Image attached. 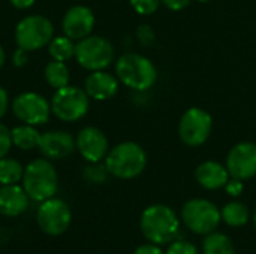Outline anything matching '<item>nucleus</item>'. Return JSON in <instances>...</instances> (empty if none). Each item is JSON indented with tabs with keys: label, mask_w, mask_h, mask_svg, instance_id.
Listing matches in <instances>:
<instances>
[{
	"label": "nucleus",
	"mask_w": 256,
	"mask_h": 254,
	"mask_svg": "<svg viewBox=\"0 0 256 254\" xmlns=\"http://www.w3.org/2000/svg\"><path fill=\"white\" fill-rule=\"evenodd\" d=\"M254 223H255V229H256V208H255V214H254Z\"/></svg>",
	"instance_id": "nucleus-37"
},
{
	"label": "nucleus",
	"mask_w": 256,
	"mask_h": 254,
	"mask_svg": "<svg viewBox=\"0 0 256 254\" xmlns=\"http://www.w3.org/2000/svg\"><path fill=\"white\" fill-rule=\"evenodd\" d=\"M9 1L16 9H28L34 4L36 0H9Z\"/></svg>",
	"instance_id": "nucleus-35"
},
{
	"label": "nucleus",
	"mask_w": 256,
	"mask_h": 254,
	"mask_svg": "<svg viewBox=\"0 0 256 254\" xmlns=\"http://www.w3.org/2000/svg\"><path fill=\"white\" fill-rule=\"evenodd\" d=\"M170 10H182L190 4V0H160Z\"/></svg>",
	"instance_id": "nucleus-33"
},
{
	"label": "nucleus",
	"mask_w": 256,
	"mask_h": 254,
	"mask_svg": "<svg viewBox=\"0 0 256 254\" xmlns=\"http://www.w3.org/2000/svg\"><path fill=\"white\" fill-rule=\"evenodd\" d=\"M195 178L202 189L219 190L226 186V183L230 181L231 177H230L226 166H224L214 160H207V162H202L196 168Z\"/></svg>",
	"instance_id": "nucleus-18"
},
{
	"label": "nucleus",
	"mask_w": 256,
	"mask_h": 254,
	"mask_svg": "<svg viewBox=\"0 0 256 254\" xmlns=\"http://www.w3.org/2000/svg\"><path fill=\"white\" fill-rule=\"evenodd\" d=\"M48 46V54L51 57V60H57V61H68L75 55V43L72 39H69L68 36H54Z\"/></svg>",
	"instance_id": "nucleus-23"
},
{
	"label": "nucleus",
	"mask_w": 256,
	"mask_h": 254,
	"mask_svg": "<svg viewBox=\"0 0 256 254\" xmlns=\"http://www.w3.org/2000/svg\"><path fill=\"white\" fill-rule=\"evenodd\" d=\"M8 108H9V96L6 93V90L0 85V120L6 114Z\"/></svg>",
	"instance_id": "nucleus-34"
},
{
	"label": "nucleus",
	"mask_w": 256,
	"mask_h": 254,
	"mask_svg": "<svg viewBox=\"0 0 256 254\" xmlns=\"http://www.w3.org/2000/svg\"><path fill=\"white\" fill-rule=\"evenodd\" d=\"M198 1H202L204 3V1H208V0H198Z\"/></svg>",
	"instance_id": "nucleus-38"
},
{
	"label": "nucleus",
	"mask_w": 256,
	"mask_h": 254,
	"mask_svg": "<svg viewBox=\"0 0 256 254\" xmlns=\"http://www.w3.org/2000/svg\"><path fill=\"white\" fill-rule=\"evenodd\" d=\"M140 229L148 243L165 246L176 241L177 234L180 232V220L168 205L156 204L142 211Z\"/></svg>",
	"instance_id": "nucleus-1"
},
{
	"label": "nucleus",
	"mask_w": 256,
	"mask_h": 254,
	"mask_svg": "<svg viewBox=\"0 0 256 254\" xmlns=\"http://www.w3.org/2000/svg\"><path fill=\"white\" fill-rule=\"evenodd\" d=\"M36 223L45 235L60 237L72 223L70 207L58 198H50L40 202L36 211Z\"/></svg>",
	"instance_id": "nucleus-9"
},
{
	"label": "nucleus",
	"mask_w": 256,
	"mask_h": 254,
	"mask_svg": "<svg viewBox=\"0 0 256 254\" xmlns=\"http://www.w3.org/2000/svg\"><path fill=\"white\" fill-rule=\"evenodd\" d=\"M130 6L134 7V10L140 15H152L154 13L159 6H160V0H129Z\"/></svg>",
	"instance_id": "nucleus-26"
},
{
	"label": "nucleus",
	"mask_w": 256,
	"mask_h": 254,
	"mask_svg": "<svg viewBox=\"0 0 256 254\" xmlns=\"http://www.w3.org/2000/svg\"><path fill=\"white\" fill-rule=\"evenodd\" d=\"M94 13L88 6L75 4L66 10L62 19V30L63 34L69 39L78 42L92 34L94 28Z\"/></svg>",
	"instance_id": "nucleus-14"
},
{
	"label": "nucleus",
	"mask_w": 256,
	"mask_h": 254,
	"mask_svg": "<svg viewBox=\"0 0 256 254\" xmlns=\"http://www.w3.org/2000/svg\"><path fill=\"white\" fill-rule=\"evenodd\" d=\"M38 150L48 160H62L69 157L76 150V142L69 132L50 130L40 133Z\"/></svg>",
	"instance_id": "nucleus-15"
},
{
	"label": "nucleus",
	"mask_w": 256,
	"mask_h": 254,
	"mask_svg": "<svg viewBox=\"0 0 256 254\" xmlns=\"http://www.w3.org/2000/svg\"><path fill=\"white\" fill-rule=\"evenodd\" d=\"M4 61H6V52H4V49H3V46L0 45V69L3 67V64H4Z\"/></svg>",
	"instance_id": "nucleus-36"
},
{
	"label": "nucleus",
	"mask_w": 256,
	"mask_h": 254,
	"mask_svg": "<svg viewBox=\"0 0 256 254\" xmlns=\"http://www.w3.org/2000/svg\"><path fill=\"white\" fill-rule=\"evenodd\" d=\"M10 136H12L14 147L22 151H30V150L38 148L39 141H40V133L38 132L36 126H30L24 123L20 126H15L10 130Z\"/></svg>",
	"instance_id": "nucleus-19"
},
{
	"label": "nucleus",
	"mask_w": 256,
	"mask_h": 254,
	"mask_svg": "<svg viewBox=\"0 0 256 254\" xmlns=\"http://www.w3.org/2000/svg\"><path fill=\"white\" fill-rule=\"evenodd\" d=\"M213 118L212 115L198 106L189 108L180 118L178 123V136L182 142L188 147L202 145L212 133Z\"/></svg>",
	"instance_id": "nucleus-10"
},
{
	"label": "nucleus",
	"mask_w": 256,
	"mask_h": 254,
	"mask_svg": "<svg viewBox=\"0 0 256 254\" xmlns=\"http://www.w3.org/2000/svg\"><path fill=\"white\" fill-rule=\"evenodd\" d=\"M136 37H138V40H140L142 45L148 46V45H152V43L154 42V31H153V28H152L150 25L142 24V25L138 27V30H136Z\"/></svg>",
	"instance_id": "nucleus-29"
},
{
	"label": "nucleus",
	"mask_w": 256,
	"mask_h": 254,
	"mask_svg": "<svg viewBox=\"0 0 256 254\" xmlns=\"http://www.w3.org/2000/svg\"><path fill=\"white\" fill-rule=\"evenodd\" d=\"M166 254H198V250L186 240H176L170 244Z\"/></svg>",
	"instance_id": "nucleus-27"
},
{
	"label": "nucleus",
	"mask_w": 256,
	"mask_h": 254,
	"mask_svg": "<svg viewBox=\"0 0 256 254\" xmlns=\"http://www.w3.org/2000/svg\"><path fill=\"white\" fill-rule=\"evenodd\" d=\"M116 75L122 84L135 91L150 90L158 79L154 64L136 52H126L118 57L116 61Z\"/></svg>",
	"instance_id": "nucleus-4"
},
{
	"label": "nucleus",
	"mask_w": 256,
	"mask_h": 254,
	"mask_svg": "<svg viewBox=\"0 0 256 254\" xmlns=\"http://www.w3.org/2000/svg\"><path fill=\"white\" fill-rule=\"evenodd\" d=\"M14 115L24 124L42 126L50 120L51 105L39 93L24 91L14 97L10 103Z\"/></svg>",
	"instance_id": "nucleus-11"
},
{
	"label": "nucleus",
	"mask_w": 256,
	"mask_h": 254,
	"mask_svg": "<svg viewBox=\"0 0 256 254\" xmlns=\"http://www.w3.org/2000/svg\"><path fill=\"white\" fill-rule=\"evenodd\" d=\"M204 254H236V247L231 238L220 232H212L206 235L202 241Z\"/></svg>",
	"instance_id": "nucleus-20"
},
{
	"label": "nucleus",
	"mask_w": 256,
	"mask_h": 254,
	"mask_svg": "<svg viewBox=\"0 0 256 254\" xmlns=\"http://www.w3.org/2000/svg\"><path fill=\"white\" fill-rule=\"evenodd\" d=\"M105 166L108 174L118 180H134L144 172L147 166V153L136 142H120L108 151Z\"/></svg>",
	"instance_id": "nucleus-2"
},
{
	"label": "nucleus",
	"mask_w": 256,
	"mask_h": 254,
	"mask_svg": "<svg viewBox=\"0 0 256 254\" xmlns=\"http://www.w3.org/2000/svg\"><path fill=\"white\" fill-rule=\"evenodd\" d=\"M84 91L90 99L99 102L112 99L118 91V78L105 70L90 72L84 81Z\"/></svg>",
	"instance_id": "nucleus-16"
},
{
	"label": "nucleus",
	"mask_w": 256,
	"mask_h": 254,
	"mask_svg": "<svg viewBox=\"0 0 256 254\" xmlns=\"http://www.w3.org/2000/svg\"><path fill=\"white\" fill-rule=\"evenodd\" d=\"M74 57L86 70H105L114 61V45L106 37L90 34L75 43Z\"/></svg>",
	"instance_id": "nucleus-6"
},
{
	"label": "nucleus",
	"mask_w": 256,
	"mask_h": 254,
	"mask_svg": "<svg viewBox=\"0 0 256 254\" xmlns=\"http://www.w3.org/2000/svg\"><path fill=\"white\" fill-rule=\"evenodd\" d=\"M226 169L231 178L248 181L256 175V144L240 142L234 145L226 157Z\"/></svg>",
	"instance_id": "nucleus-12"
},
{
	"label": "nucleus",
	"mask_w": 256,
	"mask_h": 254,
	"mask_svg": "<svg viewBox=\"0 0 256 254\" xmlns=\"http://www.w3.org/2000/svg\"><path fill=\"white\" fill-rule=\"evenodd\" d=\"M22 189L30 201L44 202L54 198L58 190V175L48 159H34L24 168Z\"/></svg>",
	"instance_id": "nucleus-3"
},
{
	"label": "nucleus",
	"mask_w": 256,
	"mask_h": 254,
	"mask_svg": "<svg viewBox=\"0 0 256 254\" xmlns=\"http://www.w3.org/2000/svg\"><path fill=\"white\" fill-rule=\"evenodd\" d=\"M44 76L46 82L56 90L68 85L70 81V72L68 64L64 61H57V60H51L50 63H46L44 69Z\"/></svg>",
	"instance_id": "nucleus-22"
},
{
	"label": "nucleus",
	"mask_w": 256,
	"mask_h": 254,
	"mask_svg": "<svg viewBox=\"0 0 256 254\" xmlns=\"http://www.w3.org/2000/svg\"><path fill=\"white\" fill-rule=\"evenodd\" d=\"M12 147H14V144H12L10 130L8 126L0 123V159L6 157Z\"/></svg>",
	"instance_id": "nucleus-28"
},
{
	"label": "nucleus",
	"mask_w": 256,
	"mask_h": 254,
	"mask_svg": "<svg viewBox=\"0 0 256 254\" xmlns=\"http://www.w3.org/2000/svg\"><path fill=\"white\" fill-rule=\"evenodd\" d=\"M182 220L190 232L196 235H208L218 229L222 217L220 210L213 202L196 198L183 205Z\"/></svg>",
	"instance_id": "nucleus-8"
},
{
	"label": "nucleus",
	"mask_w": 256,
	"mask_h": 254,
	"mask_svg": "<svg viewBox=\"0 0 256 254\" xmlns=\"http://www.w3.org/2000/svg\"><path fill=\"white\" fill-rule=\"evenodd\" d=\"M220 217L222 222L226 223L231 228H242L249 222V210L244 204L238 201L228 202L222 210H220Z\"/></svg>",
	"instance_id": "nucleus-21"
},
{
	"label": "nucleus",
	"mask_w": 256,
	"mask_h": 254,
	"mask_svg": "<svg viewBox=\"0 0 256 254\" xmlns=\"http://www.w3.org/2000/svg\"><path fill=\"white\" fill-rule=\"evenodd\" d=\"M27 61H28V51H26L22 48H16L15 52L12 54V63H14V66L22 67Z\"/></svg>",
	"instance_id": "nucleus-31"
},
{
	"label": "nucleus",
	"mask_w": 256,
	"mask_h": 254,
	"mask_svg": "<svg viewBox=\"0 0 256 254\" xmlns=\"http://www.w3.org/2000/svg\"><path fill=\"white\" fill-rule=\"evenodd\" d=\"M134 254H166L162 249H160V246H156V244H152V243H148V244H142V246H140Z\"/></svg>",
	"instance_id": "nucleus-32"
},
{
	"label": "nucleus",
	"mask_w": 256,
	"mask_h": 254,
	"mask_svg": "<svg viewBox=\"0 0 256 254\" xmlns=\"http://www.w3.org/2000/svg\"><path fill=\"white\" fill-rule=\"evenodd\" d=\"M75 142L78 153L88 163H99L106 157L110 151L106 135L94 126H87L81 129L75 138Z\"/></svg>",
	"instance_id": "nucleus-13"
},
{
	"label": "nucleus",
	"mask_w": 256,
	"mask_h": 254,
	"mask_svg": "<svg viewBox=\"0 0 256 254\" xmlns=\"http://www.w3.org/2000/svg\"><path fill=\"white\" fill-rule=\"evenodd\" d=\"M54 37V25L44 15H27L15 27V42L18 48L28 52L42 49Z\"/></svg>",
	"instance_id": "nucleus-7"
},
{
	"label": "nucleus",
	"mask_w": 256,
	"mask_h": 254,
	"mask_svg": "<svg viewBox=\"0 0 256 254\" xmlns=\"http://www.w3.org/2000/svg\"><path fill=\"white\" fill-rule=\"evenodd\" d=\"M106 177H108V171H106L105 165L102 166L99 163H90L84 171V178L90 183H94V184L105 183Z\"/></svg>",
	"instance_id": "nucleus-25"
},
{
	"label": "nucleus",
	"mask_w": 256,
	"mask_h": 254,
	"mask_svg": "<svg viewBox=\"0 0 256 254\" xmlns=\"http://www.w3.org/2000/svg\"><path fill=\"white\" fill-rule=\"evenodd\" d=\"M51 112L64 123H75L86 117L90 108V97L84 88L75 85H64L57 88L51 97Z\"/></svg>",
	"instance_id": "nucleus-5"
},
{
	"label": "nucleus",
	"mask_w": 256,
	"mask_h": 254,
	"mask_svg": "<svg viewBox=\"0 0 256 254\" xmlns=\"http://www.w3.org/2000/svg\"><path fill=\"white\" fill-rule=\"evenodd\" d=\"M30 204L22 186L8 184L0 186V216L3 217H20L22 216Z\"/></svg>",
	"instance_id": "nucleus-17"
},
{
	"label": "nucleus",
	"mask_w": 256,
	"mask_h": 254,
	"mask_svg": "<svg viewBox=\"0 0 256 254\" xmlns=\"http://www.w3.org/2000/svg\"><path fill=\"white\" fill-rule=\"evenodd\" d=\"M22 175L24 168L16 159L8 156L0 159V186L18 184L22 180Z\"/></svg>",
	"instance_id": "nucleus-24"
},
{
	"label": "nucleus",
	"mask_w": 256,
	"mask_h": 254,
	"mask_svg": "<svg viewBox=\"0 0 256 254\" xmlns=\"http://www.w3.org/2000/svg\"><path fill=\"white\" fill-rule=\"evenodd\" d=\"M243 181L242 180H237V178H230V181L226 183L225 186V190L230 196L232 198H237L243 193Z\"/></svg>",
	"instance_id": "nucleus-30"
}]
</instances>
